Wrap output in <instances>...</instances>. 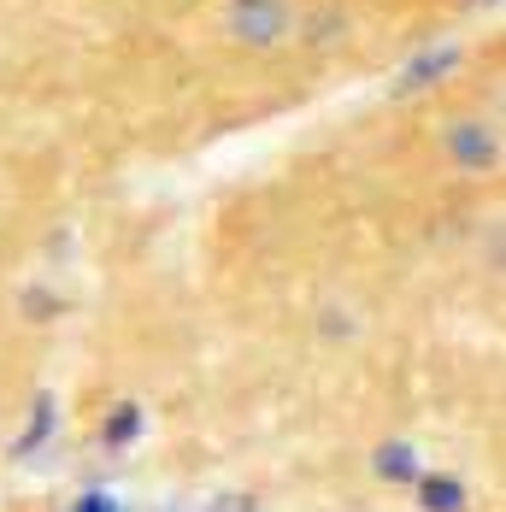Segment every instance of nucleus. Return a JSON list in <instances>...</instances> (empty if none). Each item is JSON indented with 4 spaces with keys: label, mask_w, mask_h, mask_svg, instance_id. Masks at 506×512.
Here are the masks:
<instances>
[{
    "label": "nucleus",
    "mask_w": 506,
    "mask_h": 512,
    "mask_svg": "<svg viewBox=\"0 0 506 512\" xmlns=\"http://www.w3.org/2000/svg\"><path fill=\"white\" fill-rule=\"evenodd\" d=\"M424 501H430V512H465V489L459 483H424Z\"/></svg>",
    "instance_id": "obj_1"
}]
</instances>
